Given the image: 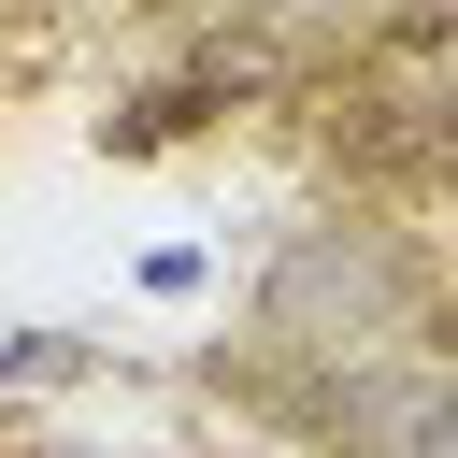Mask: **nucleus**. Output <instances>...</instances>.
I'll use <instances>...</instances> for the list:
<instances>
[{"label":"nucleus","mask_w":458,"mask_h":458,"mask_svg":"<svg viewBox=\"0 0 458 458\" xmlns=\"http://www.w3.org/2000/svg\"><path fill=\"white\" fill-rule=\"evenodd\" d=\"M415 258H386V229H301L286 272H272V329L286 344H386L415 315Z\"/></svg>","instance_id":"obj_1"},{"label":"nucleus","mask_w":458,"mask_h":458,"mask_svg":"<svg viewBox=\"0 0 458 458\" xmlns=\"http://www.w3.org/2000/svg\"><path fill=\"white\" fill-rule=\"evenodd\" d=\"M401 43H415V57H444V43H458V0H401Z\"/></svg>","instance_id":"obj_2"}]
</instances>
